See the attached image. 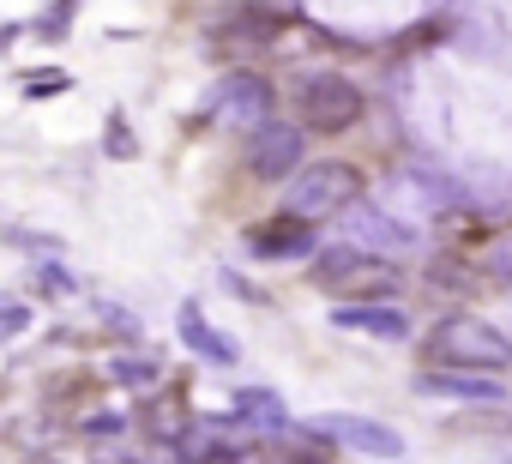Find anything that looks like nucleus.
Segmentation results:
<instances>
[{"mask_svg": "<svg viewBox=\"0 0 512 464\" xmlns=\"http://www.w3.org/2000/svg\"><path fill=\"white\" fill-rule=\"evenodd\" d=\"M434 344H440V356H464V362H476V368H506V362H512V344L494 338V326H476V320L440 326Z\"/></svg>", "mask_w": 512, "mask_h": 464, "instance_id": "4", "label": "nucleus"}, {"mask_svg": "<svg viewBox=\"0 0 512 464\" xmlns=\"http://www.w3.org/2000/svg\"><path fill=\"white\" fill-rule=\"evenodd\" d=\"M422 398H446V404H500V380L482 374H458V368H428L416 380Z\"/></svg>", "mask_w": 512, "mask_h": 464, "instance_id": "6", "label": "nucleus"}, {"mask_svg": "<svg viewBox=\"0 0 512 464\" xmlns=\"http://www.w3.org/2000/svg\"><path fill=\"white\" fill-rule=\"evenodd\" d=\"M356 242H368V248H416V229L386 217V211H374V205H362L356 211Z\"/></svg>", "mask_w": 512, "mask_h": 464, "instance_id": "9", "label": "nucleus"}, {"mask_svg": "<svg viewBox=\"0 0 512 464\" xmlns=\"http://www.w3.org/2000/svg\"><path fill=\"white\" fill-rule=\"evenodd\" d=\"M115 374H121L127 386H145V380H151V362H115Z\"/></svg>", "mask_w": 512, "mask_h": 464, "instance_id": "14", "label": "nucleus"}, {"mask_svg": "<svg viewBox=\"0 0 512 464\" xmlns=\"http://www.w3.org/2000/svg\"><path fill=\"white\" fill-rule=\"evenodd\" d=\"M247 163L260 169L266 181H278V175H290V169H302V139L290 133V127H266L260 139H253V151H247Z\"/></svg>", "mask_w": 512, "mask_h": 464, "instance_id": "8", "label": "nucleus"}, {"mask_svg": "<svg viewBox=\"0 0 512 464\" xmlns=\"http://www.w3.org/2000/svg\"><path fill=\"white\" fill-rule=\"evenodd\" d=\"M235 410H241V416H266V428H284V404H278L272 392H260V386H241V392H235Z\"/></svg>", "mask_w": 512, "mask_h": 464, "instance_id": "12", "label": "nucleus"}, {"mask_svg": "<svg viewBox=\"0 0 512 464\" xmlns=\"http://www.w3.org/2000/svg\"><path fill=\"white\" fill-rule=\"evenodd\" d=\"M247 248L260 254V260H308L314 254V223H302V217H272V223H260L247 236Z\"/></svg>", "mask_w": 512, "mask_h": 464, "instance_id": "5", "label": "nucleus"}, {"mask_svg": "<svg viewBox=\"0 0 512 464\" xmlns=\"http://www.w3.org/2000/svg\"><path fill=\"white\" fill-rule=\"evenodd\" d=\"M308 428H314V434H326V440H338V446H350V452H368V458H398V452H404V440H398L386 422H374V416L326 410V416H314Z\"/></svg>", "mask_w": 512, "mask_h": 464, "instance_id": "3", "label": "nucleus"}, {"mask_svg": "<svg viewBox=\"0 0 512 464\" xmlns=\"http://www.w3.org/2000/svg\"><path fill=\"white\" fill-rule=\"evenodd\" d=\"M211 109H217V115H235V121H253V115L266 109V85L247 79V73H241V79H223V91L211 97Z\"/></svg>", "mask_w": 512, "mask_h": 464, "instance_id": "10", "label": "nucleus"}, {"mask_svg": "<svg viewBox=\"0 0 512 464\" xmlns=\"http://www.w3.org/2000/svg\"><path fill=\"white\" fill-rule=\"evenodd\" d=\"M181 338H187V350H193V356H205V362H217V368H229V362H235V344H229V338H217V332L205 326V314H199V308H181Z\"/></svg>", "mask_w": 512, "mask_h": 464, "instance_id": "11", "label": "nucleus"}, {"mask_svg": "<svg viewBox=\"0 0 512 464\" xmlns=\"http://www.w3.org/2000/svg\"><path fill=\"white\" fill-rule=\"evenodd\" d=\"M356 169H344V163H308V169H296V181H290V217H320V211H338V205H356Z\"/></svg>", "mask_w": 512, "mask_h": 464, "instance_id": "1", "label": "nucleus"}, {"mask_svg": "<svg viewBox=\"0 0 512 464\" xmlns=\"http://www.w3.org/2000/svg\"><path fill=\"white\" fill-rule=\"evenodd\" d=\"M296 109H302V121H308L314 133H338V127H350V121L362 115V91H356L350 79H338V73H314V79L302 85Z\"/></svg>", "mask_w": 512, "mask_h": 464, "instance_id": "2", "label": "nucleus"}, {"mask_svg": "<svg viewBox=\"0 0 512 464\" xmlns=\"http://www.w3.org/2000/svg\"><path fill=\"white\" fill-rule=\"evenodd\" d=\"M25 326V302H13V296H0V338H13Z\"/></svg>", "mask_w": 512, "mask_h": 464, "instance_id": "13", "label": "nucleus"}, {"mask_svg": "<svg viewBox=\"0 0 512 464\" xmlns=\"http://www.w3.org/2000/svg\"><path fill=\"white\" fill-rule=\"evenodd\" d=\"M332 326H344V332H368V338H386V344H404V338H410V320H404L398 308H380V302L332 308Z\"/></svg>", "mask_w": 512, "mask_h": 464, "instance_id": "7", "label": "nucleus"}]
</instances>
